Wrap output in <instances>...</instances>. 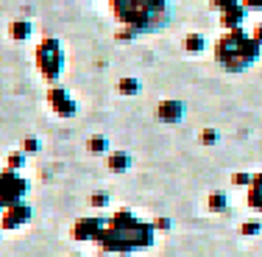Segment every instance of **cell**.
<instances>
[{
  "label": "cell",
  "instance_id": "obj_17",
  "mask_svg": "<svg viewBox=\"0 0 262 257\" xmlns=\"http://www.w3.org/2000/svg\"><path fill=\"white\" fill-rule=\"evenodd\" d=\"M86 148H90L92 154H106L109 151V140H106V137H90V140H86Z\"/></svg>",
  "mask_w": 262,
  "mask_h": 257
},
{
  "label": "cell",
  "instance_id": "obj_22",
  "mask_svg": "<svg viewBox=\"0 0 262 257\" xmlns=\"http://www.w3.org/2000/svg\"><path fill=\"white\" fill-rule=\"evenodd\" d=\"M201 143H204V146H215V143H217V131L215 129H204L201 131Z\"/></svg>",
  "mask_w": 262,
  "mask_h": 257
},
{
  "label": "cell",
  "instance_id": "obj_23",
  "mask_svg": "<svg viewBox=\"0 0 262 257\" xmlns=\"http://www.w3.org/2000/svg\"><path fill=\"white\" fill-rule=\"evenodd\" d=\"M23 151H26V154L39 151V140H36V137H28V140H23Z\"/></svg>",
  "mask_w": 262,
  "mask_h": 257
},
{
  "label": "cell",
  "instance_id": "obj_8",
  "mask_svg": "<svg viewBox=\"0 0 262 257\" xmlns=\"http://www.w3.org/2000/svg\"><path fill=\"white\" fill-rule=\"evenodd\" d=\"M187 106L184 101H176V98H165V101L157 104V117L162 123H182Z\"/></svg>",
  "mask_w": 262,
  "mask_h": 257
},
{
  "label": "cell",
  "instance_id": "obj_21",
  "mask_svg": "<svg viewBox=\"0 0 262 257\" xmlns=\"http://www.w3.org/2000/svg\"><path fill=\"white\" fill-rule=\"evenodd\" d=\"M212 6H215L217 11H226V9H232V6H240L243 0H209Z\"/></svg>",
  "mask_w": 262,
  "mask_h": 257
},
{
  "label": "cell",
  "instance_id": "obj_11",
  "mask_svg": "<svg viewBox=\"0 0 262 257\" xmlns=\"http://www.w3.org/2000/svg\"><path fill=\"white\" fill-rule=\"evenodd\" d=\"M106 165H109L112 173H126L131 168V156L126 151H112L109 156H106Z\"/></svg>",
  "mask_w": 262,
  "mask_h": 257
},
{
  "label": "cell",
  "instance_id": "obj_26",
  "mask_svg": "<svg viewBox=\"0 0 262 257\" xmlns=\"http://www.w3.org/2000/svg\"><path fill=\"white\" fill-rule=\"evenodd\" d=\"M251 36H254V39H257L259 45H262V26H257V28H254V34H251Z\"/></svg>",
  "mask_w": 262,
  "mask_h": 257
},
{
  "label": "cell",
  "instance_id": "obj_3",
  "mask_svg": "<svg viewBox=\"0 0 262 257\" xmlns=\"http://www.w3.org/2000/svg\"><path fill=\"white\" fill-rule=\"evenodd\" d=\"M36 67H39V76L48 81V84H56L64 70V51H61V42L56 36H45V39L36 45Z\"/></svg>",
  "mask_w": 262,
  "mask_h": 257
},
{
  "label": "cell",
  "instance_id": "obj_7",
  "mask_svg": "<svg viewBox=\"0 0 262 257\" xmlns=\"http://www.w3.org/2000/svg\"><path fill=\"white\" fill-rule=\"evenodd\" d=\"M31 215H34L31 204H26V202H17V204L6 207V210L0 212V229L14 232V229H20V227H26V224L31 221Z\"/></svg>",
  "mask_w": 262,
  "mask_h": 257
},
{
  "label": "cell",
  "instance_id": "obj_13",
  "mask_svg": "<svg viewBox=\"0 0 262 257\" xmlns=\"http://www.w3.org/2000/svg\"><path fill=\"white\" fill-rule=\"evenodd\" d=\"M184 51L187 53H204L207 51V39H204V34H198V31H192V34L184 36Z\"/></svg>",
  "mask_w": 262,
  "mask_h": 257
},
{
  "label": "cell",
  "instance_id": "obj_24",
  "mask_svg": "<svg viewBox=\"0 0 262 257\" xmlns=\"http://www.w3.org/2000/svg\"><path fill=\"white\" fill-rule=\"evenodd\" d=\"M170 227H173L170 218H157V221H154V229H157V232H167Z\"/></svg>",
  "mask_w": 262,
  "mask_h": 257
},
{
  "label": "cell",
  "instance_id": "obj_1",
  "mask_svg": "<svg viewBox=\"0 0 262 257\" xmlns=\"http://www.w3.org/2000/svg\"><path fill=\"white\" fill-rule=\"evenodd\" d=\"M154 238H157L154 221H142L131 210H117L109 218V224H106L98 246L106 254H131V252L151 249Z\"/></svg>",
  "mask_w": 262,
  "mask_h": 257
},
{
  "label": "cell",
  "instance_id": "obj_19",
  "mask_svg": "<svg viewBox=\"0 0 262 257\" xmlns=\"http://www.w3.org/2000/svg\"><path fill=\"white\" fill-rule=\"evenodd\" d=\"M251 179H254V173L237 171L234 176H232V185H234V187H248V185H251Z\"/></svg>",
  "mask_w": 262,
  "mask_h": 257
},
{
  "label": "cell",
  "instance_id": "obj_18",
  "mask_svg": "<svg viewBox=\"0 0 262 257\" xmlns=\"http://www.w3.org/2000/svg\"><path fill=\"white\" fill-rule=\"evenodd\" d=\"M23 165H26V151H11L9 160H6V168H11V171H20Z\"/></svg>",
  "mask_w": 262,
  "mask_h": 257
},
{
  "label": "cell",
  "instance_id": "obj_25",
  "mask_svg": "<svg viewBox=\"0 0 262 257\" xmlns=\"http://www.w3.org/2000/svg\"><path fill=\"white\" fill-rule=\"evenodd\" d=\"M243 6L248 11H262V0H243Z\"/></svg>",
  "mask_w": 262,
  "mask_h": 257
},
{
  "label": "cell",
  "instance_id": "obj_9",
  "mask_svg": "<svg viewBox=\"0 0 262 257\" xmlns=\"http://www.w3.org/2000/svg\"><path fill=\"white\" fill-rule=\"evenodd\" d=\"M246 17H248V9L246 6H232V9H226V11H221V26L226 28V31H234V28H243V23H246Z\"/></svg>",
  "mask_w": 262,
  "mask_h": 257
},
{
  "label": "cell",
  "instance_id": "obj_15",
  "mask_svg": "<svg viewBox=\"0 0 262 257\" xmlns=\"http://www.w3.org/2000/svg\"><path fill=\"white\" fill-rule=\"evenodd\" d=\"M117 92H120V95H126V98H134L137 92H140V81H137L134 76L120 78V81H117Z\"/></svg>",
  "mask_w": 262,
  "mask_h": 257
},
{
  "label": "cell",
  "instance_id": "obj_27",
  "mask_svg": "<svg viewBox=\"0 0 262 257\" xmlns=\"http://www.w3.org/2000/svg\"><path fill=\"white\" fill-rule=\"evenodd\" d=\"M70 257H84V254H70Z\"/></svg>",
  "mask_w": 262,
  "mask_h": 257
},
{
  "label": "cell",
  "instance_id": "obj_20",
  "mask_svg": "<svg viewBox=\"0 0 262 257\" xmlns=\"http://www.w3.org/2000/svg\"><path fill=\"white\" fill-rule=\"evenodd\" d=\"M90 204L95 207V210H103V207H109V196H106V193H92Z\"/></svg>",
  "mask_w": 262,
  "mask_h": 257
},
{
  "label": "cell",
  "instance_id": "obj_10",
  "mask_svg": "<svg viewBox=\"0 0 262 257\" xmlns=\"http://www.w3.org/2000/svg\"><path fill=\"white\" fill-rule=\"evenodd\" d=\"M246 204L251 210L262 212V173H254L251 185H248V193H246Z\"/></svg>",
  "mask_w": 262,
  "mask_h": 257
},
{
  "label": "cell",
  "instance_id": "obj_16",
  "mask_svg": "<svg viewBox=\"0 0 262 257\" xmlns=\"http://www.w3.org/2000/svg\"><path fill=\"white\" fill-rule=\"evenodd\" d=\"M259 232H262V221H259V218H248V221L240 224V235L243 238H254V235H259Z\"/></svg>",
  "mask_w": 262,
  "mask_h": 257
},
{
  "label": "cell",
  "instance_id": "obj_12",
  "mask_svg": "<svg viewBox=\"0 0 262 257\" xmlns=\"http://www.w3.org/2000/svg\"><path fill=\"white\" fill-rule=\"evenodd\" d=\"M31 34H34V26H31V20H14L9 28V36L14 42H26L31 39Z\"/></svg>",
  "mask_w": 262,
  "mask_h": 257
},
{
  "label": "cell",
  "instance_id": "obj_4",
  "mask_svg": "<svg viewBox=\"0 0 262 257\" xmlns=\"http://www.w3.org/2000/svg\"><path fill=\"white\" fill-rule=\"evenodd\" d=\"M26 193H28V182L20 176V171H11V168L0 171V210L23 202Z\"/></svg>",
  "mask_w": 262,
  "mask_h": 257
},
{
  "label": "cell",
  "instance_id": "obj_5",
  "mask_svg": "<svg viewBox=\"0 0 262 257\" xmlns=\"http://www.w3.org/2000/svg\"><path fill=\"white\" fill-rule=\"evenodd\" d=\"M106 224L109 221L101 218V215H84L70 227V238L78 241V243H98L101 235H103V229H106Z\"/></svg>",
  "mask_w": 262,
  "mask_h": 257
},
{
  "label": "cell",
  "instance_id": "obj_2",
  "mask_svg": "<svg viewBox=\"0 0 262 257\" xmlns=\"http://www.w3.org/2000/svg\"><path fill=\"white\" fill-rule=\"evenodd\" d=\"M262 45L254 39L251 34H246L243 28L226 31L221 39L215 42V62L229 73H243L259 59Z\"/></svg>",
  "mask_w": 262,
  "mask_h": 257
},
{
  "label": "cell",
  "instance_id": "obj_6",
  "mask_svg": "<svg viewBox=\"0 0 262 257\" xmlns=\"http://www.w3.org/2000/svg\"><path fill=\"white\" fill-rule=\"evenodd\" d=\"M48 106H51V112L56 117H73L78 112V104H76V98L70 95V92L64 90V87H56L51 84V90H48Z\"/></svg>",
  "mask_w": 262,
  "mask_h": 257
},
{
  "label": "cell",
  "instance_id": "obj_14",
  "mask_svg": "<svg viewBox=\"0 0 262 257\" xmlns=\"http://www.w3.org/2000/svg\"><path fill=\"white\" fill-rule=\"evenodd\" d=\"M207 207H209V212H226L229 210V196L223 190H215V193H209V199H207Z\"/></svg>",
  "mask_w": 262,
  "mask_h": 257
}]
</instances>
